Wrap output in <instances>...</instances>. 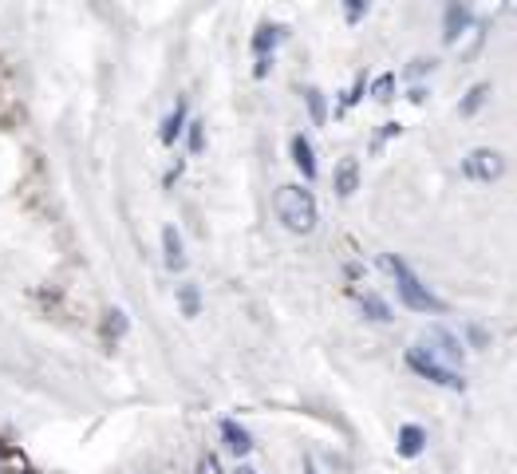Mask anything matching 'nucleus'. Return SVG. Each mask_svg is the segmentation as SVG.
<instances>
[{"label": "nucleus", "mask_w": 517, "mask_h": 474, "mask_svg": "<svg viewBox=\"0 0 517 474\" xmlns=\"http://www.w3.org/2000/svg\"><path fill=\"white\" fill-rule=\"evenodd\" d=\"M277 218L293 233H312L316 230V198L305 186H281L277 190Z\"/></svg>", "instance_id": "1"}, {"label": "nucleus", "mask_w": 517, "mask_h": 474, "mask_svg": "<svg viewBox=\"0 0 517 474\" xmlns=\"http://www.w3.org/2000/svg\"><path fill=\"white\" fill-rule=\"evenodd\" d=\"M383 265L391 269V277H395V289H400V300L411 312H446V305L438 300L430 289L418 281V277L407 269V261H400V257H383Z\"/></svg>", "instance_id": "2"}, {"label": "nucleus", "mask_w": 517, "mask_h": 474, "mask_svg": "<svg viewBox=\"0 0 517 474\" xmlns=\"http://www.w3.org/2000/svg\"><path fill=\"white\" fill-rule=\"evenodd\" d=\"M423 344H427V356L430 360H438L443 368H455V364H462V356H466V348H462V340L455 337V332H446L443 325H430L423 332Z\"/></svg>", "instance_id": "3"}, {"label": "nucleus", "mask_w": 517, "mask_h": 474, "mask_svg": "<svg viewBox=\"0 0 517 474\" xmlns=\"http://www.w3.org/2000/svg\"><path fill=\"white\" fill-rule=\"evenodd\" d=\"M407 364H411V372H418L423 380L438 384V387H450V392H462V387H466V380H462L455 368H443V364L430 360L423 348H411V352H407Z\"/></svg>", "instance_id": "4"}, {"label": "nucleus", "mask_w": 517, "mask_h": 474, "mask_svg": "<svg viewBox=\"0 0 517 474\" xmlns=\"http://www.w3.org/2000/svg\"><path fill=\"white\" fill-rule=\"evenodd\" d=\"M462 175H466L470 182H498L505 175V163H502L498 150L478 147V150H470V155L462 158Z\"/></svg>", "instance_id": "5"}, {"label": "nucleus", "mask_w": 517, "mask_h": 474, "mask_svg": "<svg viewBox=\"0 0 517 474\" xmlns=\"http://www.w3.org/2000/svg\"><path fill=\"white\" fill-rule=\"evenodd\" d=\"M332 186H336L340 198H352V194L360 190V163H355V158H340L336 175H332Z\"/></svg>", "instance_id": "6"}, {"label": "nucleus", "mask_w": 517, "mask_h": 474, "mask_svg": "<svg viewBox=\"0 0 517 474\" xmlns=\"http://www.w3.org/2000/svg\"><path fill=\"white\" fill-rule=\"evenodd\" d=\"M221 439H225V447H230L233 455H249L253 450V435L241 423H233V419H221Z\"/></svg>", "instance_id": "7"}, {"label": "nucleus", "mask_w": 517, "mask_h": 474, "mask_svg": "<svg viewBox=\"0 0 517 474\" xmlns=\"http://www.w3.org/2000/svg\"><path fill=\"white\" fill-rule=\"evenodd\" d=\"M423 447H427V431L415 427V423H407L400 431V455L403 459H415V455H423Z\"/></svg>", "instance_id": "8"}, {"label": "nucleus", "mask_w": 517, "mask_h": 474, "mask_svg": "<svg viewBox=\"0 0 517 474\" xmlns=\"http://www.w3.org/2000/svg\"><path fill=\"white\" fill-rule=\"evenodd\" d=\"M293 158H296L300 175H305V178H316V155H312V143H308L305 135L293 138Z\"/></svg>", "instance_id": "9"}, {"label": "nucleus", "mask_w": 517, "mask_h": 474, "mask_svg": "<svg viewBox=\"0 0 517 474\" xmlns=\"http://www.w3.org/2000/svg\"><path fill=\"white\" fill-rule=\"evenodd\" d=\"M163 245H166V265L170 269H186V250H182V237L174 225H166L163 230Z\"/></svg>", "instance_id": "10"}, {"label": "nucleus", "mask_w": 517, "mask_h": 474, "mask_svg": "<svg viewBox=\"0 0 517 474\" xmlns=\"http://www.w3.org/2000/svg\"><path fill=\"white\" fill-rule=\"evenodd\" d=\"M466 20H470L466 5H458V0H455V5H450V13H446V32H443V40H446V44H455V40H458V32L466 28Z\"/></svg>", "instance_id": "11"}, {"label": "nucleus", "mask_w": 517, "mask_h": 474, "mask_svg": "<svg viewBox=\"0 0 517 474\" xmlns=\"http://www.w3.org/2000/svg\"><path fill=\"white\" fill-rule=\"evenodd\" d=\"M285 36V28H277V24H265L261 32H257V36H253V52H257V56H261V60H268V52H273L277 48V40H281Z\"/></svg>", "instance_id": "12"}, {"label": "nucleus", "mask_w": 517, "mask_h": 474, "mask_svg": "<svg viewBox=\"0 0 517 474\" xmlns=\"http://www.w3.org/2000/svg\"><path fill=\"white\" fill-rule=\"evenodd\" d=\"M360 300H363V312H368L371 320H380V325H387V320H391V308H387V305H383V300L375 297V293H363Z\"/></svg>", "instance_id": "13"}, {"label": "nucleus", "mask_w": 517, "mask_h": 474, "mask_svg": "<svg viewBox=\"0 0 517 474\" xmlns=\"http://www.w3.org/2000/svg\"><path fill=\"white\" fill-rule=\"evenodd\" d=\"M178 305L186 317H198V308H202V297H198V289L193 285H178Z\"/></svg>", "instance_id": "14"}, {"label": "nucleus", "mask_w": 517, "mask_h": 474, "mask_svg": "<svg viewBox=\"0 0 517 474\" xmlns=\"http://www.w3.org/2000/svg\"><path fill=\"white\" fill-rule=\"evenodd\" d=\"M486 95H490V83H474L470 95L462 100V115H474V111H478V107L486 103Z\"/></svg>", "instance_id": "15"}, {"label": "nucleus", "mask_w": 517, "mask_h": 474, "mask_svg": "<svg viewBox=\"0 0 517 474\" xmlns=\"http://www.w3.org/2000/svg\"><path fill=\"white\" fill-rule=\"evenodd\" d=\"M182 118H186V103H178L174 111H170L166 127H163V143H174V138H178V131H182Z\"/></svg>", "instance_id": "16"}, {"label": "nucleus", "mask_w": 517, "mask_h": 474, "mask_svg": "<svg viewBox=\"0 0 517 474\" xmlns=\"http://www.w3.org/2000/svg\"><path fill=\"white\" fill-rule=\"evenodd\" d=\"M305 100H308V111H312V123H316V127H320V123H324V95H320L316 88H308V91H305Z\"/></svg>", "instance_id": "17"}, {"label": "nucleus", "mask_w": 517, "mask_h": 474, "mask_svg": "<svg viewBox=\"0 0 517 474\" xmlns=\"http://www.w3.org/2000/svg\"><path fill=\"white\" fill-rule=\"evenodd\" d=\"M371 95H375L380 103L391 100V95H395V75H380V80H375V88H371Z\"/></svg>", "instance_id": "18"}, {"label": "nucleus", "mask_w": 517, "mask_h": 474, "mask_svg": "<svg viewBox=\"0 0 517 474\" xmlns=\"http://www.w3.org/2000/svg\"><path fill=\"white\" fill-rule=\"evenodd\" d=\"M363 8H368V0H343V16H348V24L363 16Z\"/></svg>", "instance_id": "19"}, {"label": "nucleus", "mask_w": 517, "mask_h": 474, "mask_svg": "<svg viewBox=\"0 0 517 474\" xmlns=\"http://www.w3.org/2000/svg\"><path fill=\"white\" fill-rule=\"evenodd\" d=\"M107 317H111V320H107V332H111V337H118V332H123V325H127V320H123V312L111 308V312H107Z\"/></svg>", "instance_id": "20"}, {"label": "nucleus", "mask_w": 517, "mask_h": 474, "mask_svg": "<svg viewBox=\"0 0 517 474\" xmlns=\"http://www.w3.org/2000/svg\"><path fill=\"white\" fill-rule=\"evenodd\" d=\"M190 147L202 150V123H190Z\"/></svg>", "instance_id": "21"}, {"label": "nucleus", "mask_w": 517, "mask_h": 474, "mask_svg": "<svg viewBox=\"0 0 517 474\" xmlns=\"http://www.w3.org/2000/svg\"><path fill=\"white\" fill-rule=\"evenodd\" d=\"M237 474H257V470H249V467H241V470H237Z\"/></svg>", "instance_id": "22"}]
</instances>
